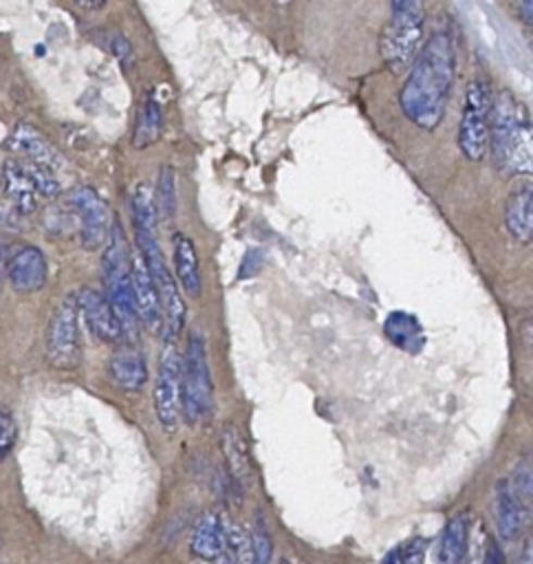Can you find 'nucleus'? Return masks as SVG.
<instances>
[{
  "instance_id": "1",
  "label": "nucleus",
  "mask_w": 533,
  "mask_h": 564,
  "mask_svg": "<svg viewBox=\"0 0 533 564\" xmlns=\"http://www.w3.org/2000/svg\"><path fill=\"white\" fill-rule=\"evenodd\" d=\"M457 73V49L446 32L432 34L419 49L401 87L404 115L423 130H434L446 115Z\"/></svg>"
},
{
  "instance_id": "2",
  "label": "nucleus",
  "mask_w": 533,
  "mask_h": 564,
  "mask_svg": "<svg viewBox=\"0 0 533 564\" xmlns=\"http://www.w3.org/2000/svg\"><path fill=\"white\" fill-rule=\"evenodd\" d=\"M133 225L137 236V252L144 259L148 274L152 278V285L159 296L161 315H163V331L168 340H174L182 334L186 325V304L182 300V291L176 280L172 278V272L165 263V256L161 252V246L157 240V212L152 192L146 184H141L133 195Z\"/></svg>"
},
{
  "instance_id": "3",
  "label": "nucleus",
  "mask_w": 533,
  "mask_h": 564,
  "mask_svg": "<svg viewBox=\"0 0 533 564\" xmlns=\"http://www.w3.org/2000/svg\"><path fill=\"white\" fill-rule=\"evenodd\" d=\"M489 146L498 168L505 175L531 173V128L522 106L509 91L492 98Z\"/></svg>"
},
{
  "instance_id": "4",
  "label": "nucleus",
  "mask_w": 533,
  "mask_h": 564,
  "mask_svg": "<svg viewBox=\"0 0 533 564\" xmlns=\"http://www.w3.org/2000/svg\"><path fill=\"white\" fill-rule=\"evenodd\" d=\"M104 289L107 302L117 319L124 340H135L139 329V317L135 309L133 280H131V254L126 248V236L117 221L111 225V234L104 248Z\"/></svg>"
},
{
  "instance_id": "5",
  "label": "nucleus",
  "mask_w": 533,
  "mask_h": 564,
  "mask_svg": "<svg viewBox=\"0 0 533 564\" xmlns=\"http://www.w3.org/2000/svg\"><path fill=\"white\" fill-rule=\"evenodd\" d=\"M190 549L208 564H243L251 555V542L245 531L219 512H206L197 521Z\"/></svg>"
},
{
  "instance_id": "6",
  "label": "nucleus",
  "mask_w": 533,
  "mask_h": 564,
  "mask_svg": "<svg viewBox=\"0 0 533 564\" xmlns=\"http://www.w3.org/2000/svg\"><path fill=\"white\" fill-rule=\"evenodd\" d=\"M425 8L421 3H395L382 32V58L393 73H404L414 62L423 38Z\"/></svg>"
},
{
  "instance_id": "7",
  "label": "nucleus",
  "mask_w": 533,
  "mask_h": 564,
  "mask_svg": "<svg viewBox=\"0 0 533 564\" xmlns=\"http://www.w3.org/2000/svg\"><path fill=\"white\" fill-rule=\"evenodd\" d=\"M182 390H184V415L188 424H203L210 422L214 411V392H212V377L208 364V347L201 334H193L186 351L184 375H182Z\"/></svg>"
},
{
  "instance_id": "8",
  "label": "nucleus",
  "mask_w": 533,
  "mask_h": 564,
  "mask_svg": "<svg viewBox=\"0 0 533 564\" xmlns=\"http://www.w3.org/2000/svg\"><path fill=\"white\" fill-rule=\"evenodd\" d=\"M184 360L174 340H165L159 373L154 384V415L165 435H174L179 430L182 411H184V390H182Z\"/></svg>"
},
{
  "instance_id": "9",
  "label": "nucleus",
  "mask_w": 533,
  "mask_h": 564,
  "mask_svg": "<svg viewBox=\"0 0 533 564\" xmlns=\"http://www.w3.org/2000/svg\"><path fill=\"white\" fill-rule=\"evenodd\" d=\"M489 115L492 87L479 77L468 87L459 126V148L470 161H483L489 150Z\"/></svg>"
},
{
  "instance_id": "10",
  "label": "nucleus",
  "mask_w": 533,
  "mask_h": 564,
  "mask_svg": "<svg viewBox=\"0 0 533 564\" xmlns=\"http://www.w3.org/2000/svg\"><path fill=\"white\" fill-rule=\"evenodd\" d=\"M77 313L75 298H64L49 322L47 358L60 371H73L82 360Z\"/></svg>"
},
{
  "instance_id": "11",
  "label": "nucleus",
  "mask_w": 533,
  "mask_h": 564,
  "mask_svg": "<svg viewBox=\"0 0 533 564\" xmlns=\"http://www.w3.org/2000/svg\"><path fill=\"white\" fill-rule=\"evenodd\" d=\"M71 205H73L75 214L79 216L84 250H88V252L102 250L107 246L111 225H113L109 203L98 195V190L84 186V188L73 190Z\"/></svg>"
},
{
  "instance_id": "12",
  "label": "nucleus",
  "mask_w": 533,
  "mask_h": 564,
  "mask_svg": "<svg viewBox=\"0 0 533 564\" xmlns=\"http://www.w3.org/2000/svg\"><path fill=\"white\" fill-rule=\"evenodd\" d=\"M131 280H133V296H135V309L139 322L150 334H161L163 315H161L159 296L139 252L131 256Z\"/></svg>"
},
{
  "instance_id": "13",
  "label": "nucleus",
  "mask_w": 533,
  "mask_h": 564,
  "mask_svg": "<svg viewBox=\"0 0 533 564\" xmlns=\"http://www.w3.org/2000/svg\"><path fill=\"white\" fill-rule=\"evenodd\" d=\"M75 304H77V311L84 313L88 329H91V334L98 340H102L107 344H117L124 340L117 319H115L107 298L100 291L82 289L75 298Z\"/></svg>"
},
{
  "instance_id": "14",
  "label": "nucleus",
  "mask_w": 533,
  "mask_h": 564,
  "mask_svg": "<svg viewBox=\"0 0 533 564\" xmlns=\"http://www.w3.org/2000/svg\"><path fill=\"white\" fill-rule=\"evenodd\" d=\"M8 278L12 287L21 293H36L45 289L49 278V265L45 254L34 246L21 248L8 265Z\"/></svg>"
},
{
  "instance_id": "15",
  "label": "nucleus",
  "mask_w": 533,
  "mask_h": 564,
  "mask_svg": "<svg viewBox=\"0 0 533 564\" xmlns=\"http://www.w3.org/2000/svg\"><path fill=\"white\" fill-rule=\"evenodd\" d=\"M10 148L21 154L18 159H25V161H32V164L36 166H42L47 171H53V168H60L64 166L62 161V154L53 148V143L40 133L36 130L32 124H25L21 122L12 137H10Z\"/></svg>"
},
{
  "instance_id": "16",
  "label": "nucleus",
  "mask_w": 533,
  "mask_h": 564,
  "mask_svg": "<svg viewBox=\"0 0 533 564\" xmlns=\"http://www.w3.org/2000/svg\"><path fill=\"white\" fill-rule=\"evenodd\" d=\"M3 186L5 195L21 214H34L40 201V195L36 190L34 179L29 177L27 168L21 159H8L3 168Z\"/></svg>"
},
{
  "instance_id": "17",
  "label": "nucleus",
  "mask_w": 533,
  "mask_h": 564,
  "mask_svg": "<svg viewBox=\"0 0 533 564\" xmlns=\"http://www.w3.org/2000/svg\"><path fill=\"white\" fill-rule=\"evenodd\" d=\"M494 516L503 540H516L522 534L524 507L516 499L507 478H500L494 488Z\"/></svg>"
},
{
  "instance_id": "18",
  "label": "nucleus",
  "mask_w": 533,
  "mask_h": 564,
  "mask_svg": "<svg viewBox=\"0 0 533 564\" xmlns=\"http://www.w3.org/2000/svg\"><path fill=\"white\" fill-rule=\"evenodd\" d=\"M174 272H176V278H179V285L184 287V291L190 298L199 300L203 293L199 256H197V248L193 243V238H188L184 234L174 236Z\"/></svg>"
},
{
  "instance_id": "19",
  "label": "nucleus",
  "mask_w": 533,
  "mask_h": 564,
  "mask_svg": "<svg viewBox=\"0 0 533 564\" xmlns=\"http://www.w3.org/2000/svg\"><path fill=\"white\" fill-rule=\"evenodd\" d=\"M384 336L393 347L401 349L408 355H419L425 347V334L421 322L406 311H393L384 322Z\"/></svg>"
},
{
  "instance_id": "20",
  "label": "nucleus",
  "mask_w": 533,
  "mask_h": 564,
  "mask_svg": "<svg viewBox=\"0 0 533 564\" xmlns=\"http://www.w3.org/2000/svg\"><path fill=\"white\" fill-rule=\"evenodd\" d=\"M468 544H470V518L468 514H457L441 531L434 564H466Z\"/></svg>"
},
{
  "instance_id": "21",
  "label": "nucleus",
  "mask_w": 533,
  "mask_h": 564,
  "mask_svg": "<svg viewBox=\"0 0 533 564\" xmlns=\"http://www.w3.org/2000/svg\"><path fill=\"white\" fill-rule=\"evenodd\" d=\"M505 225L507 231L522 246L531 243L533 234V197H531V186L518 190L511 195L505 208Z\"/></svg>"
},
{
  "instance_id": "22",
  "label": "nucleus",
  "mask_w": 533,
  "mask_h": 564,
  "mask_svg": "<svg viewBox=\"0 0 533 564\" xmlns=\"http://www.w3.org/2000/svg\"><path fill=\"white\" fill-rule=\"evenodd\" d=\"M109 375L117 388L126 392H139L148 381V364L141 353H117L109 364Z\"/></svg>"
},
{
  "instance_id": "23",
  "label": "nucleus",
  "mask_w": 533,
  "mask_h": 564,
  "mask_svg": "<svg viewBox=\"0 0 533 564\" xmlns=\"http://www.w3.org/2000/svg\"><path fill=\"white\" fill-rule=\"evenodd\" d=\"M163 128V113L161 106L157 102L154 91H150L141 104L139 117H137V126H135V135H133V146L135 148H148L152 146Z\"/></svg>"
},
{
  "instance_id": "24",
  "label": "nucleus",
  "mask_w": 533,
  "mask_h": 564,
  "mask_svg": "<svg viewBox=\"0 0 533 564\" xmlns=\"http://www.w3.org/2000/svg\"><path fill=\"white\" fill-rule=\"evenodd\" d=\"M223 452L227 456L230 469L234 474V478L245 486L251 476V467H249V456H247V448H245V439L238 433L236 426H227L223 430Z\"/></svg>"
},
{
  "instance_id": "25",
  "label": "nucleus",
  "mask_w": 533,
  "mask_h": 564,
  "mask_svg": "<svg viewBox=\"0 0 533 564\" xmlns=\"http://www.w3.org/2000/svg\"><path fill=\"white\" fill-rule=\"evenodd\" d=\"M154 201V212L157 218L161 216L163 221H172L176 212V175L172 166H163L159 173L157 181V192L152 197Z\"/></svg>"
},
{
  "instance_id": "26",
  "label": "nucleus",
  "mask_w": 533,
  "mask_h": 564,
  "mask_svg": "<svg viewBox=\"0 0 533 564\" xmlns=\"http://www.w3.org/2000/svg\"><path fill=\"white\" fill-rule=\"evenodd\" d=\"M251 542V555H249V564H270L272 562V553H274V544H272V536L266 531L264 523H256V529L249 538Z\"/></svg>"
},
{
  "instance_id": "27",
  "label": "nucleus",
  "mask_w": 533,
  "mask_h": 564,
  "mask_svg": "<svg viewBox=\"0 0 533 564\" xmlns=\"http://www.w3.org/2000/svg\"><path fill=\"white\" fill-rule=\"evenodd\" d=\"M509 486L516 494V499L522 503V507L531 505V463L529 459H522L513 472V480H509Z\"/></svg>"
},
{
  "instance_id": "28",
  "label": "nucleus",
  "mask_w": 533,
  "mask_h": 564,
  "mask_svg": "<svg viewBox=\"0 0 533 564\" xmlns=\"http://www.w3.org/2000/svg\"><path fill=\"white\" fill-rule=\"evenodd\" d=\"M18 437L16 419L8 409H0V461L8 459V454L14 450Z\"/></svg>"
},
{
  "instance_id": "29",
  "label": "nucleus",
  "mask_w": 533,
  "mask_h": 564,
  "mask_svg": "<svg viewBox=\"0 0 533 564\" xmlns=\"http://www.w3.org/2000/svg\"><path fill=\"white\" fill-rule=\"evenodd\" d=\"M483 564H505V553H503V549H500V544L496 540L489 542Z\"/></svg>"
},
{
  "instance_id": "30",
  "label": "nucleus",
  "mask_w": 533,
  "mask_h": 564,
  "mask_svg": "<svg viewBox=\"0 0 533 564\" xmlns=\"http://www.w3.org/2000/svg\"><path fill=\"white\" fill-rule=\"evenodd\" d=\"M520 564H531V542H526V549L522 551V560Z\"/></svg>"
},
{
  "instance_id": "31",
  "label": "nucleus",
  "mask_w": 533,
  "mask_h": 564,
  "mask_svg": "<svg viewBox=\"0 0 533 564\" xmlns=\"http://www.w3.org/2000/svg\"><path fill=\"white\" fill-rule=\"evenodd\" d=\"M384 564H397V555L395 553H391L388 557H386V562Z\"/></svg>"
}]
</instances>
